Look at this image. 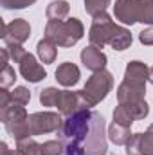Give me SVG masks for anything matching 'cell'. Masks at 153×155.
I'll list each match as a JSON object with an SVG mask.
<instances>
[{
	"label": "cell",
	"instance_id": "6da1fadb",
	"mask_svg": "<svg viewBox=\"0 0 153 155\" xmlns=\"http://www.w3.org/2000/svg\"><path fill=\"white\" fill-rule=\"evenodd\" d=\"M63 143L65 155H106V124L96 110H79L63 119L56 132Z\"/></svg>",
	"mask_w": 153,
	"mask_h": 155
},
{
	"label": "cell",
	"instance_id": "7a4b0ae2",
	"mask_svg": "<svg viewBox=\"0 0 153 155\" xmlns=\"http://www.w3.org/2000/svg\"><path fill=\"white\" fill-rule=\"evenodd\" d=\"M90 45L103 49L105 45L114 47L115 51H124L132 45V35L126 27H121L112 22L110 15L101 13L96 15L92 20V27L88 33Z\"/></svg>",
	"mask_w": 153,
	"mask_h": 155
},
{
	"label": "cell",
	"instance_id": "3957f363",
	"mask_svg": "<svg viewBox=\"0 0 153 155\" xmlns=\"http://www.w3.org/2000/svg\"><path fill=\"white\" fill-rule=\"evenodd\" d=\"M85 27L77 18L69 20H49L45 25V38L60 47H72L83 38Z\"/></svg>",
	"mask_w": 153,
	"mask_h": 155
},
{
	"label": "cell",
	"instance_id": "277c9868",
	"mask_svg": "<svg viewBox=\"0 0 153 155\" xmlns=\"http://www.w3.org/2000/svg\"><path fill=\"white\" fill-rule=\"evenodd\" d=\"M112 87H114V76L108 71H99V72H94L86 79V85L81 90V94H83L85 101L88 103V107H96L101 99H105L108 96Z\"/></svg>",
	"mask_w": 153,
	"mask_h": 155
},
{
	"label": "cell",
	"instance_id": "5b68a950",
	"mask_svg": "<svg viewBox=\"0 0 153 155\" xmlns=\"http://www.w3.org/2000/svg\"><path fill=\"white\" fill-rule=\"evenodd\" d=\"M0 119H2V123L5 126V130L9 132V135H13L16 141L24 139V137H31L29 130H27V119H29V116H27L24 105L13 103L7 108L0 110Z\"/></svg>",
	"mask_w": 153,
	"mask_h": 155
},
{
	"label": "cell",
	"instance_id": "8992f818",
	"mask_svg": "<svg viewBox=\"0 0 153 155\" xmlns=\"http://www.w3.org/2000/svg\"><path fill=\"white\" fill-rule=\"evenodd\" d=\"M150 114V107L146 103V99L141 101H130V103H119V107H115L114 110V123H119L122 126H132L133 121L144 119Z\"/></svg>",
	"mask_w": 153,
	"mask_h": 155
},
{
	"label": "cell",
	"instance_id": "52a82bcc",
	"mask_svg": "<svg viewBox=\"0 0 153 155\" xmlns=\"http://www.w3.org/2000/svg\"><path fill=\"white\" fill-rule=\"evenodd\" d=\"M61 124H63V119L58 112H34L27 119V130L31 137L40 134L58 132Z\"/></svg>",
	"mask_w": 153,
	"mask_h": 155
},
{
	"label": "cell",
	"instance_id": "ba28073f",
	"mask_svg": "<svg viewBox=\"0 0 153 155\" xmlns=\"http://www.w3.org/2000/svg\"><path fill=\"white\" fill-rule=\"evenodd\" d=\"M31 36V25L24 18H15L9 24L2 25V40L5 45H22Z\"/></svg>",
	"mask_w": 153,
	"mask_h": 155
},
{
	"label": "cell",
	"instance_id": "9c48e42d",
	"mask_svg": "<svg viewBox=\"0 0 153 155\" xmlns=\"http://www.w3.org/2000/svg\"><path fill=\"white\" fill-rule=\"evenodd\" d=\"M58 110L63 114V116H70V114H76L79 110H86L90 108L88 103L85 101L81 90L77 92H70V90H60V96H58V103H56Z\"/></svg>",
	"mask_w": 153,
	"mask_h": 155
},
{
	"label": "cell",
	"instance_id": "30bf717a",
	"mask_svg": "<svg viewBox=\"0 0 153 155\" xmlns=\"http://www.w3.org/2000/svg\"><path fill=\"white\" fill-rule=\"evenodd\" d=\"M114 15L126 25L139 22V0H115Z\"/></svg>",
	"mask_w": 153,
	"mask_h": 155
},
{
	"label": "cell",
	"instance_id": "8fae6325",
	"mask_svg": "<svg viewBox=\"0 0 153 155\" xmlns=\"http://www.w3.org/2000/svg\"><path fill=\"white\" fill-rule=\"evenodd\" d=\"M146 94V83L128 81L124 79L117 88V101L119 103H130V101H141Z\"/></svg>",
	"mask_w": 153,
	"mask_h": 155
},
{
	"label": "cell",
	"instance_id": "7c38bea8",
	"mask_svg": "<svg viewBox=\"0 0 153 155\" xmlns=\"http://www.w3.org/2000/svg\"><path fill=\"white\" fill-rule=\"evenodd\" d=\"M81 61H83V65H85L88 71H92V72L105 71V67H106V56H105V52H103L99 47H96V45H88V47H85V49L81 51Z\"/></svg>",
	"mask_w": 153,
	"mask_h": 155
},
{
	"label": "cell",
	"instance_id": "4fadbf2b",
	"mask_svg": "<svg viewBox=\"0 0 153 155\" xmlns=\"http://www.w3.org/2000/svg\"><path fill=\"white\" fill-rule=\"evenodd\" d=\"M20 74L31 83H38L47 76V71L43 69V65H40L38 60L33 54H25V58L20 61Z\"/></svg>",
	"mask_w": 153,
	"mask_h": 155
},
{
	"label": "cell",
	"instance_id": "5bb4252c",
	"mask_svg": "<svg viewBox=\"0 0 153 155\" xmlns=\"http://www.w3.org/2000/svg\"><path fill=\"white\" fill-rule=\"evenodd\" d=\"M79 69H77L74 63H70V61H65V63H61L58 69H56V79H58V83H61L63 87H72V85H76L77 81H79Z\"/></svg>",
	"mask_w": 153,
	"mask_h": 155
},
{
	"label": "cell",
	"instance_id": "9a60e30c",
	"mask_svg": "<svg viewBox=\"0 0 153 155\" xmlns=\"http://www.w3.org/2000/svg\"><path fill=\"white\" fill-rule=\"evenodd\" d=\"M148 71H150V67H146L142 61H130L126 71H124V79L146 83L148 81Z\"/></svg>",
	"mask_w": 153,
	"mask_h": 155
},
{
	"label": "cell",
	"instance_id": "2e32d148",
	"mask_svg": "<svg viewBox=\"0 0 153 155\" xmlns=\"http://www.w3.org/2000/svg\"><path fill=\"white\" fill-rule=\"evenodd\" d=\"M132 132H130V128L128 126H122V124H119V123H112L110 124V128H108V137H110V141L117 144V146H126L128 144V141L132 139Z\"/></svg>",
	"mask_w": 153,
	"mask_h": 155
},
{
	"label": "cell",
	"instance_id": "e0dca14e",
	"mask_svg": "<svg viewBox=\"0 0 153 155\" xmlns=\"http://www.w3.org/2000/svg\"><path fill=\"white\" fill-rule=\"evenodd\" d=\"M69 11H70V5L67 0H54L47 5V18L49 20H65L69 16Z\"/></svg>",
	"mask_w": 153,
	"mask_h": 155
},
{
	"label": "cell",
	"instance_id": "ac0fdd59",
	"mask_svg": "<svg viewBox=\"0 0 153 155\" xmlns=\"http://www.w3.org/2000/svg\"><path fill=\"white\" fill-rule=\"evenodd\" d=\"M58 45L54 43V41H50V40L43 38L38 41V45H36V52H38V58L43 61V63H52L54 60H56V54H58V49H56Z\"/></svg>",
	"mask_w": 153,
	"mask_h": 155
},
{
	"label": "cell",
	"instance_id": "d6986e66",
	"mask_svg": "<svg viewBox=\"0 0 153 155\" xmlns=\"http://www.w3.org/2000/svg\"><path fill=\"white\" fill-rule=\"evenodd\" d=\"M16 150L22 155H41V144H38L33 137H24L16 141Z\"/></svg>",
	"mask_w": 153,
	"mask_h": 155
},
{
	"label": "cell",
	"instance_id": "ffe728a7",
	"mask_svg": "<svg viewBox=\"0 0 153 155\" xmlns=\"http://www.w3.org/2000/svg\"><path fill=\"white\" fill-rule=\"evenodd\" d=\"M139 22L153 25V0H139Z\"/></svg>",
	"mask_w": 153,
	"mask_h": 155
},
{
	"label": "cell",
	"instance_id": "44dd1931",
	"mask_svg": "<svg viewBox=\"0 0 153 155\" xmlns=\"http://www.w3.org/2000/svg\"><path fill=\"white\" fill-rule=\"evenodd\" d=\"M58 96H60V90L54 88V87H47L40 92V103L43 107H56L58 103Z\"/></svg>",
	"mask_w": 153,
	"mask_h": 155
},
{
	"label": "cell",
	"instance_id": "7402d4cb",
	"mask_svg": "<svg viewBox=\"0 0 153 155\" xmlns=\"http://www.w3.org/2000/svg\"><path fill=\"white\" fill-rule=\"evenodd\" d=\"M108 5H110V0H85V11L92 16L106 13Z\"/></svg>",
	"mask_w": 153,
	"mask_h": 155
},
{
	"label": "cell",
	"instance_id": "603a6c76",
	"mask_svg": "<svg viewBox=\"0 0 153 155\" xmlns=\"http://www.w3.org/2000/svg\"><path fill=\"white\" fill-rule=\"evenodd\" d=\"M141 152L142 155H153V123L144 134H141Z\"/></svg>",
	"mask_w": 153,
	"mask_h": 155
},
{
	"label": "cell",
	"instance_id": "cb8c5ba5",
	"mask_svg": "<svg viewBox=\"0 0 153 155\" xmlns=\"http://www.w3.org/2000/svg\"><path fill=\"white\" fill-rule=\"evenodd\" d=\"M65 153L61 141H45L41 144V155H61Z\"/></svg>",
	"mask_w": 153,
	"mask_h": 155
},
{
	"label": "cell",
	"instance_id": "d4e9b609",
	"mask_svg": "<svg viewBox=\"0 0 153 155\" xmlns=\"http://www.w3.org/2000/svg\"><path fill=\"white\" fill-rule=\"evenodd\" d=\"M11 96H13V103L24 105V107L31 101V92H29V88H25V87H16V88L11 92Z\"/></svg>",
	"mask_w": 153,
	"mask_h": 155
},
{
	"label": "cell",
	"instance_id": "484cf974",
	"mask_svg": "<svg viewBox=\"0 0 153 155\" xmlns=\"http://www.w3.org/2000/svg\"><path fill=\"white\" fill-rule=\"evenodd\" d=\"M15 79H16V74H15V69L13 67H4L2 71H0V87L2 88H7V87H11L13 83H15Z\"/></svg>",
	"mask_w": 153,
	"mask_h": 155
},
{
	"label": "cell",
	"instance_id": "4316f807",
	"mask_svg": "<svg viewBox=\"0 0 153 155\" xmlns=\"http://www.w3.org/2000/svg\"><path fill=\"white\" fill-rule=\"evenodd\" d=\"M126 155H142L141 152V134H133L126 144Z\"/></svg>",
	"mask_w": 153,
	"mask_h": 155
},
{
	"label": "cell",
	"instance_id": "83f0119b",
	"mask_svg": "<svg viewBox=\"0 0 153 155\" xmlns=\"http://www.w3.org/2000/svg\"><path fill=\"white\" fill-rule=\"evenodd\" d=\"M36 0H0V4L5 7V9H24V7H29L33 5Z\"/></svg>",
	"mask_w": 153,
	"mask_h": 155
},
{
	"label": "cell",
	"instance_id": "f1b7e54d",
	"mask_svg": "<svg viewBox=\"0 0 153 155\" xmlns=\"http://www.w3.org/2000/svg\"><path fill=\"white\" fill-rule=\"evenodd\" d=\"M7 51H9V56H11V60L15 63H20L25 58V54H27L22 45H7Z\"/></svg>",
	"mask_w": 153,
	"mask_h": 155
},
{
	"label": "cell",
	"instance_id": "f546056e",
	"mask_svg": "<svg viewBox=\"0 0 153 155\" xmlns=\"http://www.w3.org/2000/svg\"><path fill=\"white\" fill-rule=\"evenodd\" d=\"M139 40H141L142 45H153V25H150L148 29H144L139 35Z\"/></svg>",
	"mask_w": 153,
	"mask_h": 155
},
{
	"label": "cell",
	"instance_id": "4dcf8cb0",
	"mask_svg": "<svg viewBox=\"0 0 153 155\" xmlns=\"http://www.w3.org/2000/svg\"><path fill=\"white\" fill-rule=\"evenodd\" d=\"M11 101H13V96H11V92H9L7 88H2V90H0V110L7 108Z\"/></svg>",
	"mask_w": 153,
	"mask_h": 155
},
{
	"label": "cell",
	"instance_id": "1f68e13d",
	"mask_svg": "<svg viewBox=\"0 0 153 155\" xmlns=\"http://www.w3.org/2000/svg\"><path fill=\"white\" fill-rule=\"evenodd\" d=\"M0 148H2V150H0V155H22L20 153V150H9L5 143H2Z\"/></svg>",
	"mask_w": 153,
	"mask_h": 155
},
{
	"label": "cell",
	"instance_id": "d6a6232c",
	"mask_svg": "<svg viewBox=\"0 0 153 155\" xmlns=\"http://www.w3.org/2000/svg\"><path fill=\"white\" fill-rule=\"evenodd\" d=\"M148 81L153 85V67H150V71H148Z\"/></svg>",
	"mask_w": 153,
	"mask_h": 155
}]
</instances>
